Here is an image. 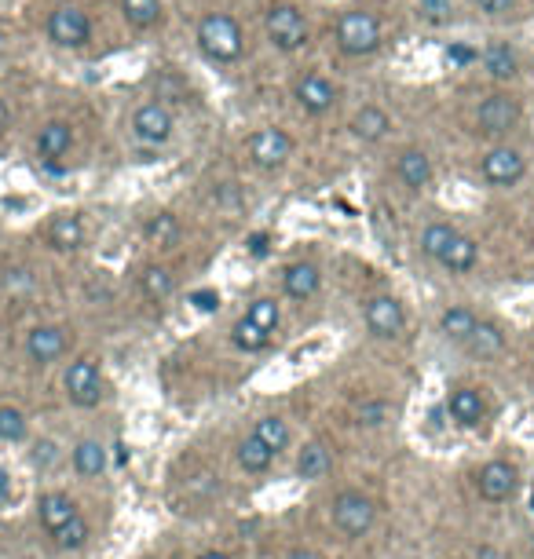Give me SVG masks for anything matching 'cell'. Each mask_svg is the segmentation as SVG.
Returning <instances> with one entry per match:
<instances>
[{
	"mask_svg": "<svg viewBox=\"0 0 534 559\" xmlns=\"http://www.w3.org/2000/svg\"><path fill=\"white\" fill-rule=\"evenodd\" d=\"M421 253L436 260L450 275H469L472 267L480 264V245L450 223H428L421 231Z\"/></svg>",
	"mask_w": 534,
	"mask_h": 559,
	"instance_id": "1",
	"label": "cell"
},
{
	"mask_svg": "<svg viewBox=\"0 0 534 559\" xmlns=\"http://www.w3.org/2000/svg\"><path fill=\"white\" fill-rule=\"evenodd\" d=\"M194 41L202 48V55L209 63L231 66L246 55V33L238 26L235 15L227 11H209L198 19V30H194Z\"/></svg>",
	"mask_w": 534,
	"mask_h": 559,
	"instance_id": "2",
	"label": "cell"
},
{
	"mask_svg": "<svg viewBox=\"0 0 534 559\" xmlns=\"http://www.w3.org/2000/svg\"><path fill=\"white\" fill-rule=\"evenodd\" d=\"M333 41H337V52L348 55V59L374 55L381 48V19H377L374 11H363V8L344 11L341 19H337Z\"/></svg>",
	"mask_w": 534,
	"mask_h": 559,
	"instance_id": "3",
	"label": "cell"
},
{
	"mask_svg": "<svg viewBox=\"0 0 534 559\" xmlns=\"http://www.w3.org/2000/svg\"><path fill=\"white\" fill-rule=\"evenodd\" d=\"M264 30H267V41L271 48L278 52H300L304 44H308V19H304V11L297 4H289V0H278L271 8L264 11Z\"/></svg>",
	"mask_w": 534,
	"mask_h": 559,
	"instance_id": "4",
	"label": "cell"
},
{
	"mask_svg": "<svg viewBox=\"0 0 534 559\" xmlns=\"http://www.w3.org/2000/svg\"><path fill=\"white\" fill-rule=\"evenodd\" d=\"M520 99L513 92H491L476 106V132L480 136H509L516 125H520Z\"/></svg>",
	"mask_w": 534,
	"mask_h": 559,
	"instance_id": "5",
	"label": "cell"
},
{
	"mask_svg": "<svg viewBox=\"0 0 534 559\" xmlns=\"http://www.w3.org/2000/svg\"><path fill=\"white\" fill-rule=\"evenodd\" d=\"M172 132H176V121H172V110L161 99L139 103L132 110V139L143 143V147H165Z\"/></svg>",
	"mask_w": 534,
	"mask_h": 559,
	"instance_id": "6",
	"label": "cell"
},
{
	"mask_svg": "<svg viewBox=\"0 0 534 559\" xmlns=\"http://www.w3.org/2000/svg\"><path fill=\"white\" fill-rule=\"evenodd\" d=\"M44 33L55 48H85L92 41V19L77 4H63L55 8L44 22Z\"/></svg>",
	"mask_w": 534,
	"mask_h": 559,
	"instance_id": "7",
	"label": "cell"
},
{
	"mask_svg": "<svg viewBox=\"0 0 534 559\" xmlns=\"http://www.w3.org/2000/svg\"><path fill=\"white\" fill-rule=\"evenodd\" d=\"M63 391L66 399L81 406V410H92L103 399V370H99L96 359H77L66 366L63 373Z\"/></svg>",
	"mask_w": 534,
	"mask_h": 559,
	"instance_id": "8",
	"label": "cell"
},
{
	"mask_svg": "<svg viewBox=\"0 0 534 559\" xmlns=\"http://www.w3.org/2000/svg\"><path fill=\"white\" fill-rule=\"evenodd\" d=\"M374 516H377L374 501L366 494H359V490H344L333 501V527L341 530L344 538H363L366 530L374 527Z\"/></svg>",
	"mask_w": 534,
	"mask_h": 559,
	"instance_id": "9",
	"label": "cell"
},
{
	"mask_svg": "<svg viewBox=\"0 0 534 559\" xmlns=\"http://www.w3.org/2000/svg\"><path fill=\"white\" fill-rule=\"evenodd\" d=\"M246 150H249V161H253L257 169L275 172L293 158V136L275 125H267V128H257V132L249 136Z\"/></svg>",
	"mask_w": 534,
	"mask_h": 559,
	"instance_id": "10",
	"label": "cell"
},
{
	"mask_svg": "<svg viewBox=\"0 0 534 559\" xmlns=\"http://www.w3.org/2000/svg\"><path fill=\"white\" fill-rule=\"evenodd\" d=\"M480 176L491 187H516L527 176V158L516 147H491L480 158Z\"/></svg>",
	"mask_w": 534,
	"mask_h": 559,
	"instance_id": "11",
	"label": "cell"
},
{
	"mask_svg": "<svg viewBox=\"0 0 534 559\" xmlns=\"http://www.w3.org/2000/svg\"><path fill=\"white\" fill-rule=\"evenodd\" d=\"M366 315V326H370V333L381 340H396L403 337L406 329V311L403 304H399L396 296H370L363 307Z\"/></svg>",
	"mask_w": 534,
	"mask_h": 559,
	"instance_id": "12",
	"label": "cell"
},
{
	"mask_svg": "<svg viewBox=\"0 0 534 559\" xmlns=\"http://www.w3.org/2000/svg\"><path fill=\"white\" fill-rule=\"evenodd\" d=\"M70 348V337H66L63 326H33L26 333V359L33 366H52L59 362Z\"/></svg>",
	"mask_w": 534,
	"mask_h": 559,
	"instance_id": "13",
	"label": "cell"
},
{
	"mask_svg": "<svg viewBox=\"0 0 534 559\" xmlns=\"http://www.w3.org/2000/svg\"><path fill=\"white\" fill-rule=\"evenodd\" d=\"M293 99H297V106L304 110V114H330L333 103H337V88H333L330 77L322 74H304L297 77V85H293Z\"/></svg>",
	"mask_w": 534,
	"mask_h": 559,
	"instance_id": "14",
	"label": "cell"
},
{
	"mask_svg": "<svg viewBox=\"0 0 534 559\" xmlns=\"http://www.w3.org/2000/svg\"><path fill=\"white\" fill-rule=\"evenodd\" d=\"M516 479L520 475H516V468L509 461H491V465L480 468V479H476L480 483V497L483 501H494V505L509 501L516 494Z\"/></svg>",
	"mask_w": 534,
	"mask_h": 559,
	"instance_id": "15",
	"label": "cell"
},
{
	"mask_svg": "<svg viewBox=\"0 0 534 559\" xmlns=\"http://www.w3.org/2000/svg\"><path fill=\"white\" fill-rule=\"evenodd\" d=\"M396 176L406 190L421 194V190L432 187V161H428V154L421 147H406L396 158Z\"/></svg>",
	"mask_w": 534,
	"mask_h": 559,
	"instance_id": "16",
	"label": "cell"
},
{
	"mask_svg": "<svg viewBox=\"0 0 534 559\" xmlns=\"http://www.w3.org/2000/svg\"><path fill=\"white\" fill-rule=\"evenodd\" d=\"M48 245L55 253H77L85 245V223L74 212H59L52 223H48Z\"/></svg>",
	"mask_w": 534,
	"mask_h": 559,
	"instance_id": "17",
	"label": "cell"
},
{
	"mask_svg": "<svg viewBox=\"0 0 534 559\" xmlns=\"http://www.w3.org/2000/svg\"><path fill=\"white\" fill-rule=\"evenodd\" d=\"M74 516H77L74 497L63 494V490H48V494H41V501H37V519H41V527L48 530V534L66 527Z\"/></svg>",
	"mask_w": 534,
	"mask_h": 559,
	"instance_id": "18",
	"label": "cell"
},
{
	"mask_svg": "<svg viewBox=\"0 0 534 559\" xmlns=\"http://www.w3.org/2000/svg\"><path fill=\"white\" fill-rule=\"evenodd\" d=\"M483 70L494 77V81H513L520 74V55L509 41H491L480 55Z\"/></svg>",
	"mask_w": 534,
	"mask_h": 559,
	"instance_id": "19",
	"label": "cell"
},
{
	"mask_svg": "<svg viewBox=\"0 0 534 559\" xmlns=\"http://www.w3.org/2000/svg\"><path fill=\"white\" fill-rule=\"evenodd\" d=\"M352 136L359 139V143H381V139H388V132H392V117L381 110V106H363V110H355L352 117Z\"/></svg>",
	"mask_w": 534,
	"mask_h": 559,
	"instance_id": "20",
	"label": "cell"
},
{
	"mask_svg": "<svg viewBox=\"0 0 534 559\" xmlns=\"http://www.w3.org/2000/svg\"><path fill=\"white\" fill-rule=\"evenodd\" d=\"M319 285H322L319 267L308 264V260H297V264H289L286 271H282V289H286V296H293V300H311V296L319 293Z\"/></svg>",
	"mask_w": 534,
	"mask_h": 559,
	"instance_id": "21",
	"label": "cell"
},
{
	"mask_svg": "<svg viewBox=\"0 0 534 559\" xmlns=\"http://www.w3.org/2000/svg\"><path fill=\"white\" fill-rule=\"evenodd\" d=\"M70 147H74V128L66 125V121H48V125H41V132H37V154H41L44 161L66 158Z\"/></svg>",
	"mask_w": 534,
	"mask_h": 559,
	"instance_id": "22",
	"label": "cell"
},
{
	"mask_svg": "<svg viewBox=\"0 0 534 559\" xmlns=\"http://www.w3.org/2000/svg\"><path fill=\"white\" fill-rule=\"evenodd\" d=\"M447 410L461 428H476V424L483 421L487 406H483V395L476 388H454L447 399Z\"/></svg>",
	"mask_w": 534,
	"mask_h": 559,
	"instance_id": "23",
	"label": "cell"
},
{
	"mask_svg": "<svg viewBox=\"0 0 534 559\" xmlns=\"http://www.w3.org/2000/svg\"><path fill=\"white\" fill-rule=\"evenodd\" d=\"M461 344H465L469 355H476V359H498L505 351V333H502V326H494V322H476L472 333L461 340Z\"/></svg>",
	"mask_w": 534,
	"mask_h": 559,
	"instance_id": "24",
	"label": "cell"
},
{
	"mask_svg": "<svg viewBox=\"0 0 534 559\" xmlns=\"http://www.w3.org/2000/svg\"><path fill=\"white\" fill-rule=\"evenodd\" d=\"M74 472L81 479H99V475L107 472V446L99 443V439H81L74 446Z\"/></svg>",
	"mask_w": 534,
	"mask_h": 559,
	"instance_id": "25",
	"label": "cell"
},
{
	"mask_svg": "<svg viewBox=\"0 0 534 559\" xmlns=\"http://www.w3.org/2000/svg\"><path fill=\"white\" fill-rule=\"evenodd\" d=\"M139 289H143L147 300L161 304V300H169L172 289H176V275H172L165 264H150V267H143V275H139Z\"/></svg>",
	"mask_w": 534,
	"mask_h": 559,
	"instance_id": "26",
	"label": "cell"
},
{
	"mask_svg": "<svg viewBox=\"0 0 534 559\" xmlns=\"http://www.w3.org/2000/svg\"><path fill=\"white\" fill-rule=\"evenodd\" d=\"M271 461H275V450H267L257 435H246V439L238 443V465L246 468V472H253V475L267 472Z\"/></svg>",
	"mask_w": 534,
	"mask_h": 559,
	"instance_id": "27",
	"label": "cell"
},
{
	"mask_svg": "<svg viewBox=\"0 0 534 559\" xmlns=\"http://www.w3.org/2000/svg\"><path fill=\"white\" fill-rule=\"evenodd\" d=\"M143 238H147L150 245H176V238H180V220L172 216V212H154L147 223H143Z\"/></svg>",
	"mask_w": 534,
	"mask_h": 559,
	"instance_id": "28",
	"label": "cell"
},
{
	"mask_svg": "<svg viewBox=\"0 0 534 559\" xmlns=\"http://www.w3.org/2000/svg\"><path fill=\"white\" fill-rule=\"evenodd\" d=\"M121 15L132 30H150L161 22V0H121Z\"/></svg>",
	"mask_w": 534,
	"mask_h": 559,
	"instance_id": "29",
	"label": "cell"
},
{
	"mask_svg": "<svg viewBox=\"0 0 534 559\" xmlns=\"http://www.w3.org/2000/svg\"><path fill=\"white\" fill-rule=\"evenodd\" d=\"M330 465V450L322 443H308L297 457V475L300 479H322V475L330 472Z\"/></svg>",
	"mask_w": 534,
	"mask_h": 559,
	"instance_id": "30",
	"label": "cell"
},
{
	"mask_svg": "<svg viewBox=\"0 0 534 559\" xmlns=\"http://www.w3.org/2000/svg\"><path fill=\"white\" fill-rule=\"evenodd\" d=\"M476 322H480V318L472 315L469 307H447V311L439 315V333L461 344V340L472 333V326H476Z\"/></svg>",
	"mask_w": 534,
	"mask_h": 559,
	"instance_id": "31",
	"label": "cell"
},
{
	"mask_svg": "<svg viewBox=\"0 0 534 559\" xmlns=\"http://www.w3.org/2000/svg\"><path fill=\"white\" fill-rule=\"evenodd\" d=\"M55 538V549H63V552H77V549H85L88 545V538H92V527H88L85 523V516H81V512H77L74 519H70V523H66V527H59L52 534Z\"/></svg>",
	"mask_w": 534,
	"mask_h": 559,
	"instance_id": "32",
	"label": "cell"
},
{
	"mask_svg": "<svg viewBox=\"0 0 534 559\" xmlns=\"http://www.w3.org/2000/svg\"><path fill=\"white\" fill-rule=\"evenodd\" d=\"M26 432H30L26 413L19 406H11V402H0V443H22Z\"/></svg>",
	"mask_w": 534,
	"mask_h": 559,
	"instance_id": "33",
	"label": "cell"
},
{
	"mask_svg": "<svg viewBox=\"0 0 534 559\" xmlns=\"http://www.w3.org/2000/svg\"><path fill=\"white\" fill-rule=\"evenodd\" d=\"M253 435H257L267 450H275V454H282V450L289 446V424L282 421V417H260Z\"/></svg>",
	"mask_w": 534,
	"mask_h": 559,
	"instance_id": "34",
	"label": "cell"
},
{
	"mask_svg": "<svg viewBox=\"0 0 534 559\" xmlns=\"http://www.w3.org/2000/svg\"><path fill=\"white\" fill-rule=\"evenodd\" d=\"M231 340H235L238 348L242 351H264L267 348V340H271V333H264V329L253 322V318H238L235 326H231Z\"/></svg>",
	"mask_w": 534,
	"mask_h": 559,
	"instance_id": "35",
	"label": "cell"
},
{
	"mask_svg": "<svg viewBox=\"0 0 534 559\" xmlns=\"http://www.w3.org/2000/svg\"><path fill=\"white\" fill-rule=\"evenodd\" d=\"M246 318H253V322H257L264 333H275L278 322H282V307H278L275 296H260V300H253V304H249Z\"/></svg>",
	"mask_w": 534,
	"mask_h": 559,
	"instance_id": "36",
	"label": "cell"
},
{
	"mask_svg": "<svg viewBox=\"0 0 534 559\" xmlns=\"http://www.w3.org/2000/svg\"><path fill=\"white\" fill-rule=\"evenodd\" d=\"M454 11H458V0H417V19L432 22V26L450 22Z\"/></svg>",
	"mask_w": 534,
	"mask_h": 559,
	"instance_id": "37",
	"label": "cell"
},
{
	"mask_svg": "<svg viewBox=\"0 0 534 559\" xmlns=\"http://www.w3.org/2000/svg\"><path fill=\"white\" fill-rule=\"evenodd\" d=\"M30 461L41 472H52V468H59V461H63V454H59V443H52V439H37L30 450Z\"/></svg>",
	"mask_w": 534,
	"mask_h": 559,
	"instance_id": "38",
	"label": "cell"
},
{
	"mask_svg": "<svg viewBox=\"0 0 534 559\" xmlns=\"http://www.w3.org/2000/svg\"><path fill=\"white\" fill-rule=\"evenodd\" d=\"M388 421V406L381 399H366L359 410H355V424L359 428H381Z\"/></svg>",
	"mask_w": 534,
	"mask_h": 559,
	"instance_id": "39",
	"label": "cell"
},
{
	"mask_svg": "<svg viewBox=\"0 0 534 559\" xmlns=\"http://www.w3.org/2000/svg\"><path fill=\"white\" fill-rule=\"evenodd\" d=\"M33 271L30 267H8L4 271V289L8 293H15V296H26V293H33Z\"/></svg>",
	"mask_w": 534,
	"mask_h": 559,
	"instance_id": "40",
	"label": "cell"
},
{
	"mask_svg": "<svg viewBox=\"0 0 534 559\" xmlns=\"http://www.w3.org/2000/svg\"><path fill=\"white\" fill-rule=\"evenodd\" d=\"M476 8L483 15H491V19H502V15H509L516 8V0H476Z\"/></svg>",
	"mask_w": 534,
	"mask_h": 559,
	"instance_id": "41",
	"label": "cell"
},
{
	"mask_svg": "<svg viewBox=\"0 0 534 559\" xmlns=\"http://www.w3.org/2000/svg\"><path fill=\"white\" fill-rule=\"evenodd\" d=\"M191 304L198 307V311H216V307H220V293H213V289H198V293H191Z\"/></svg>",
	"mask_w": 534,
	"mask_h": 559,
	"instance_id": "42",
	"label": "cell"
},
{
	"mask_svg": "<svg viewBox=\"0 0 534 559\" xmlns=\"http://www.w3.org/2000/svg\"><path fill=\"white\" fill-rule=\"evenodd\" d=\"M447 59H454V63H472V59H480V52H472V48H465V44H454L447 52Z\"/></svg>",
	"mask_w": 534,
	"mask_h": 559,
	"instance_id": "43",
	"label": "cell"
},
{
	"mask_svg": "<svg viewBox=\"0 0 534 559\" xmlns=\"http://www.w3.org/2000/svg\"><path fill=\"white\" fill-rule=\"evenodd\" d=\"M267 242H271V238H267L264 231L253 234V238H249V253H253V256H267Z\"/></svg>",
	"mask_w": 534,
	"mask_h": 559,
	"instance_id": "44",
	"label": "cell"
},
{
	"mask_svg": "<svg viewBox=\"0 0 534 559\" xmlns=\"http://www.w3.org/2000/svg\"><path fill=\"white\" fill-rule=\"evenodd\" d=\"M8 128H11V103L4 99V95H0V136H4Z\"/></svg>",
	"mask_w": 534,
	"mask_h": 559,
	"instance_id": "45",
	"label": "cell"
},
{
	"mask_svg": "<svg viewBox=\"0 0 534 559\" xmlns=\"http://www.w3.org/2000/svg\"><path fill=\"white\" fill-rule=\"evenodd\" d=\"M286 559H322V556H319V552H311V549H293Z\"/></svg>",
	"mask_w": 534,
	"mask_h": 559,
	"instance_id": "46",
	"label": "cell"
},
{
	"mask_svg": "<svg viewBox=\"0 0 534 559\" xmlns=\"http://www.w3.org/2000/svg\"><path fill=\"white\" fill-rule=\"evenodd\" d=\"M198 559H227L224 552H205V556H198Z\"/></svg>",
	"mask_w": 534,
	"mask_h": 559,
	"instance_id": "47",
	"label": "cell"
}]
</instances>
